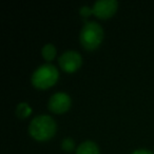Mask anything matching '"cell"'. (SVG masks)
<instances>
[{"mask_svg":"<svg viewBox=\"0 0 154 154\" xmlns=\"http://www.w3.org/2000/svg\"><path fill=\"white\" fill-rule=\"evenodd\" d=\"M55 122L50 115L40 114L33 118L28 127L31 136L37 140H47L55 133Z\"/></svg>","mask_w":154,"mask_h":154,"instance_id":"cell-1","label":"cell"},{"mask_svg":"<svg viewBox=\"0 0 154 154\" xmlns=\"http://www.w3.org/2000/svg\"><path fill=\"white\" fill-rule=\"evenodd\" d=\"M57 69L51 63H42L37 66L32 73L31 82L33 86L39 89H45L57 80Z\"/></svg>","mask_w":154,"mask_h":154,"instance_id":"cell-2","label":"cell"},{"mask_svg":"<svg viewBox=\"0 0 154 154\" xmlns=\"http://www.w3.org/2000/svg\"><path fill=\"white\" fill-rule=\"evenodd\" d=\"M103 39V29L96 21H88L82 26L79 33V40L82 47L88 50L98 47Z\"/></svg>","mask_w":154,"mask_h":154,"instance_id":"cell-3","label":"cell"},{"mask_svg":"<svg viewBox=\"0 0 154 154\" xmlns=\"http://www.w3.org/2000/svg\"><path fill=\"white\" fill-rule=\"evenodd\" d=\"M58 63L60 68L66 72H74L79 68L82 63V57L76 51L68 50L60 54L58 57Z\"/></svg>","mask_w":154,"mask_h":154,"instance_id":"cell-4","label":"cell"},{"mask_svg":"<svg viewBox=\"0 0 154 154\" xmlns=\"http://www.w3.org/2000/svg\"><path fill=\"white\" fill-rule=\"evenodd\" d=\"M71 99L66 93L64 92H56L49 98L48 107L51 111L56 112V113H61L68 110L70 107Z\"/></svg>","mask_w":154,"mask_h":154,"instance_id":"cell-5","label":"cell"},{"mask_svg":"<svg viewBox=\"0 0 154 154\" xmlns=\"http://www.w3.org/2000/svg\"><path fill=\"white\" fill-rule=\"evenodd\" d=\"M117 8L116 0H96L93 3L92 11L97 17L108 18L115 12Z\"/></svg>","mask_w":154,"mask_h":154,"instance_id":"cell-6","label":"cell"},{"mask_svg":"<svg viewBox=\"0 0 154 154\" xmlns=\"http://www.w3.org/2000/svg\"><path fill=\"white\" fill-rule=\"evenodd\" d=\"M75 154H98V148L94 141L85 140L77 146Z\"/></svg>","mask_w":154,"mask_h":154,"instance_id":"cell-7","label":"cell"},{"mask_svg":"<svg viewBox=\"0 0 154 154\" xmlns=\"http://www.w3.org/2000/svg\"><path fill=\"white\" fill-rule=\"evenodd\" d=\"M41 54H42L43 58L45 60H51L54 58L56 54V49L54 45L52 43H45L42 48H41Z\"/></svg>","mask_w":154,"mask_h":154,"instance_id":"cell-8","label":"cell"},{"mask_svg":"<svg viewBox=\"0 0 154 154\" xmlns=\"http://www.w3.org/2000/svg\"><path fill=\"white\" fill-rule=\"evenodd\" d=\"M31 113V107L26 103H19L16 107V114L18 117L24 118Z\"/></svg>","mask_w":154,"mask_h":154,"instance_id":"cell-9","label":"cell"},{"mask_svg":"<svg viewBox=\"0 0 154 154\" xmlns=\"http://www.w3.org/2000/svg\"><path fill=\"white\" fill-rule=\"evenodd\" d=\"M74 140L70 137H66V138L62 139L61 141V148L66 151H71L74 148Z\"/></svg>","mask_w":154,"mask_h":154,"instance_id":"cell-10","label":"cell"},{"mask_svg":"<svg viewBox=\"0 0 154 154\" xmlns=\"http://www.w3.org/2000/svg\"><path fill=\"white\" fill-rule=\"evenodd\" d=\"M79 13L82 14V16L87 17V16H89L91 13H93V11L91 8L88 7V5H82V7L79 8Z\"/></svg>","mask_w":154,"mask_h":154,"instance_id":"cell-11","label":"cell"},{"mask_svg":"<svg viewBox=\"0 0 154 154\" xmlns=\"http://www.w3.org/2000/svg\"><path fill=\"white\" fill-rule=\"evenodd\" d=\"M131 154H153V153L147 149H136V150H134Z\"/></svg>","mask_w":154,"mask_h":154,"instance_id":"cell-12","label":"cell"}]
</instances>
